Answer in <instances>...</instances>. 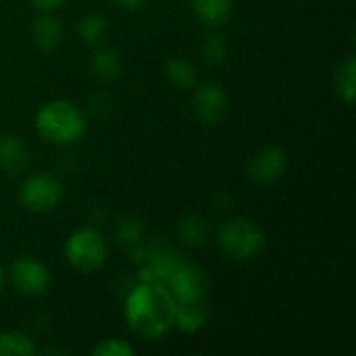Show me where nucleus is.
I'll return each mask as SVG.
<instances>
[{
  "label": "nucleus",
  "instance_id": "1",
  "mask_svg": "<svg viewBox=\"0 0 356 356\" xmlns=\"http://www.w3.org/2000/svg\"><path fill=\"white\" fill-rule=\"evenodd\" d=\"M123 317L134 336L161 340L175 327V298L161 282H138L125 296Z\"/></svg>",
  "mask_w": 356,
  "mask_h": 356
},
{
  "label": "nucleus",
  "instance_id": "2",
  "mask_svg": "<svg viewBox=\"0 0 356 356\" xmlns=\"http://www.w3.org/2000/svg\"><path fill=\"white\" fill-rule=\"evenodd\" d=\"M35 134L50 146H71L88 131L83 111L69 98H52L33 115Z\"/></svg>",
  "mask_w": 356,
  "mask_h": 356
},
{
  "label": "nucleus",
  "instance_id": "3",
  "mask_svg": "<svg viewBox=\"0 0 356 356\" xmlns=\"http://www.w3.org/2000/svg\"><path fill=\"white\" fill-rule=\"evenodd\" d=\"M219 250L236 263H248L263 254L267 236L263 227L248 217H232L217 232Z\"/></svg>",
  "mask_w": 356,
  "mask_h": 356
},
{
  "label": "nucleus",
  "instance_id": "4",
  "mask_svg": "<svg viewBox=\"0 0 356 356\" xmlns=\"http://www.w3.org/2000/svg\"><path fill=\"white\" fill-rule=\"evenodd\" d=\"M108 242L96 227H77L65 240L63 254L69 267L81 273H94L102 269L108 261Z\"/></svg>",
  "mask_w": 356,
  "mask_h": 356
},
{
  "label": "nucleus",
  "instance_id": "5",
  "mask_svg": "<svg viewBox=\"0 0 356 356\" xmlns=\"http://www.w3.org/2000/svg\"><path fill=\"white\" fill-rule=\"evenodd\" d=\"M63 196H65V188L60 179L46 171L27 175L17 190L19 204L33 215H46L54 211L63 202Z\"/></svg>",
  "mask_w": 356,
  "mask_h": 356
},
{
  "label": "nucleus",
  "instance_id": "6",
  "mask_svg": "<svg viewBox=\"0 0 356 356\" xmlns=\"http://www.w3.org/2000/svg\"><path fill=\"white\" fill-rule=\"evenodd\" d=\"M246 177L259 188H269L277 184L288 171V156L282 146L265 144L246 163Z\"/></svg>",
  "mask_w": 356,
  "mask_h": 356
},
{
  "label": "nucleus",
  "instance_id": "7",
  "mask_svg": "<svg viewBox=\"0 0 356 356\" xmlns=\"http://www.w3.org/2000/svg\"><path fill=\"white\" fill-rule=\"evenodd\" d=\"M8 282L19 294L38 298V296H44L46 290L50 288V271L42 261L23 254L10 263Z\"/></svg>",
  "mask_w": 356,
  "mask_h": 356
},
{
  "label": "nucleus",
  "instance_id": "8",
  "mask_svg": "<svg viewBox=\"0 0 356 356\" xmlns=\"http://www.w3.org/2000/svg\"><path fill=\"white\" fill-rule=\"evenodd\" d=\"M165 286L173 294L175 302L200 300V298H207L209 294V275L202 267L181 259L169 273Z\"/></svg>",
  "mask_w": 356,
  "mask_h": 356
},
{
  "label": "nucleus",
  "instance_id": "9",
  "mask_svg": "<svg viewBox=\"0 0 356 356\" xmlns=\"http://www.w3.org/2000/svg\"><path fill=\"white\" fill-rule=\"evenodd\" d=\"M192 106H194V115L202 125H219L225 115H227V94L225 88L215 83V81H207L200 86H194V96H192Z\"/></svg>",
  "mask_w": 356,
  "mask_h": 356
},
{
  "label": "nucleus",
  "instance_id": "10",
  "mask_svg": "<svg viewBox=\"0 0 356 356\" xmlns=\"http://www.w3.org/2000/svg\"><path fill=\"white\" fill-rule=\"evenodd\" d=\"M29 165L27 142L13 131L0 134V171L8 175H19Z\"/></svg>",
  "mask_w": 356,
  "mask_h": 356
},
{
  "label": "nucleus",
  "instance_id": "11",
  "mask_svg": "<svg viewBox=\"0 0 356 356\" xmlns=\"http://www.w3.org/2000/svg\"><path fill=\"white\" fill-rule=\"evenodd\" d=\"M65 38L63 21L54 13H38V17L31 21V40L38 50L50 52L60 46Z\"/></svg>",
  "mask_w": 356,
  "mask_h": 356
},
{
  "label": "nucleus",
  "instance_id": "12",
  "mask_svg": "<svg viewBox=\"0 0 356 356\" xmlns=\"http://www.w3.org/2000/svg\"><path fill=\"white\" fill-rule=\"evenodd\" d=\"M209 321L207 298L175 302V327L184 334H198Z\"/></svg>",
  "mask_w": 356,
  "mask_h": 356
},
{
  "label": "nucleus",
  "instance_id": "13",
  "mask_svg": "<svg viewBox=\"0 0 356 356\" xmlns=\"http://www.w3.org/2000/svg\"><path fill=\"white\" fill-rule=\"evenodd\" d=\"M236 0H190L194 17L207 27H223L232 13Z\"/></svg>",
  "mask_w": 356,
  "mask_h": 356
},
{
  "label": "nucleus",
  "instance_id": "14",
  "mask_svg": "<svg viewBox=\"0 0 356 356\" xmlns=\"http://www.w3.org/2000/svg\"><path fill=\"white\" fill-rule=\"evenodd\" d=\"M121 69H123V60H121L119 50H115L113 46H100L94 50L90 58V71L94 79L108 83L121 75Z\"/></svg>",
  "mask_w": 356,
  "mask_h": 356
},
{
  "label": "nucleus",
  "instance_id": "15",
  "mask_svg": "<svg viewBox=\"0 0 356 356\" xmlns=\"http://www.w3.org/2000/svg\"><path fill=\"white\" fill-rule=\"evenodd\" d=\"M332 83H334L336 96L346 106H353L356 100V58L353 54L336 65L334 75H332Z\"/></svg>",
  "mask_w": 356,
  "mask_h": 356
},
{
  "label": "nucleus",
  "instance_id": "16",
  "mask_svg": "<svg viewBox=\"0 0 356 356\" xmlns=\"http://www.w3.org/2000/svg\"><path fill=\"white\" fill-rule=\"evenodd\" d=\"M165 79L179 88V90H192L196 86V67L192 60L184 56H173L165 63Z\"/></svg>",
  "mask_w": 356,
  "mask_h": 356
},
{
  "label": "nucleus",
  "instance_id": "17",
  "mask_svg": "<svg viewBox=\"0 0 356 356\" xmlns=\"http://www.w3.org/2000/svg\"><path fill=\"white\" fill-rule=\"evenodd\" d=\"M38 355V346L31 336L17 330L0 332V356H33Z\"/></svg>",
  "mask_w": 356,
  "mask_h": 356
},
{
  "label": "nucleus",
  "instance_id": "18",
  "mask_svg": "<svg viewBox=\"0 0 356 356\" xmlns=\"http://www.w3.org/2000/svg\"><path fill=\"white\" fill-rule=\"evenodd\" d=\"M177 236L188 246H200L209 238V221L198 213H190L179 221Z\"/></svg>",
  "mask_w": 356,
  "mask_h": 356
},
{
  "label": "nucleus",
  "instance_id": "19",
  "mask_svg": "<svg viewBox=\"0 0 356 356\" xmlns=\"http://www.w3.org/2000/svg\"><path fill=\"white\" fill-rule=\"evenodd\" d=\"M106 31H108V23L98 13H88V15H83L79 19L77 33H79V38H81L83 44H90V46L100 44L102 38L106 35Z\"/></svg>",
  "mask_w": 356,
  "mask_h": 356
},
{
  "label": "nucleus",
  "instance_id": "20",
  "mask_svg": "<svg viewBox=\"0 0 356 356\" xmlns=\"http://www.w3.org/2000/svg\"><path fill=\"white\" fill-rule=\"evenodd\" d=\"M200 56L209 65H221L227 58V42L219 33H211L200 44Z\"/></svg>",
  "mask_w": 356,
  "mask_h": 356
},
{
  "label": "nucleus",
  "instance_id": "21",
  "mask_svg": "<svg viewBox=\"0 0 356 356\" xmlns=\"http://www.w3.org/2000/svg\"><path fill=\"white\" fill-rule=\"evenodd\" d=\"M92 355L94 356H134L136 350L134 346L123 340V338H104V340H98L94 346H92Z\"/></svg>",
  "mask_w": 356,
  "mask_h": 356
},
{
  "label": "nucleus",
  "instance_id": "22",
  "mask_svg": "<svg viewBox=\"0 0 356 356\" xmlns=\"http://www.w3.org/2000/svg\"><path fill=\"white\" fill-rule=\"evenodd\" d=\"M142 234H144L142 221H138V219H125V221H121L117 225V232H115V236H117V240L121 244H131V246L138 244V242H142Z\"/></svg>",
  "mask_w": 356,
  "mask_h": 356
},
{
  "label": "nucleus",
  "instance_id": "23",
  "mask_svg": "<svg viewBox=\"0 0 356 356\" xmlns=\"http://www.w3.org/2000/svg\"><path fill=\"white\" fill-rule=\"evenodd\" d=\"M67 0H31V6L38 13H56L58 8L65 6Z\"/></svg>",
  "mask_w": 356,
  "mask_h": 356
},
{
  "label": "nucleus",
  "instance_id": "24",
  "mask_svg": "<svg viewBox=\"0 0 356 356\" xmlns=\"http://www.w3.org/2000/svg\"><path fill=\"white\" fill-rule=\"evenodd\" d=\"M119 8H123V10H129V13H136V10H140V8H144V4H146V0H113Z\"/></svg>",
  "mask_w": 356,
  "mask_h": 356
},
{
  "label": "nucleus",
  "instance_id": "25",
  "mask_svg": "<svg viewBox=\"0 0 356 356\" xmlns=\"http://www.w3.org/2000/svg\"><path fill=\"white\" fill-rule=\"evenodd\" d=\"M4 282H6V273H4V269H2V265H0V294H2V290H4Z\"/></svg>",
  "mask_w": 356,
  "mask_h": 356
}]
</instances>
